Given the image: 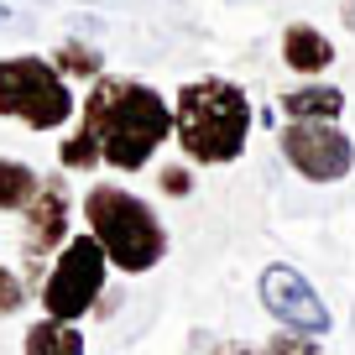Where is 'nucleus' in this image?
I'll use <instances>...</instances> for the list:
<instances>
[{
    "label": "nucleus",
    "mask_w": 355,
    "mask_h": 355,
    "mask_svg": "<svg viewBox=\"0 0 355 355\" xmlns=\"http://www.w3.org/2000/svg\"><path fill=\"white\" fill-rule=\"evenodd\" d=\"M78 121L94 131L110 173L131 178L173 146V94L125 73H105L78 94Z\"/></svg>",
    "instance_id": "1"
},
{
    "label": "nucleus",
    "mask_w": 355,
    "mask_h": 355,
    "mask_svg": "<svg viewBox=\"0 0 355 355\" xmlns=\"http://www.w3.org/2000/svg\"><path fill=\"white\" fill-rule=\"evenodd\" d=\"M256 131V100L235 78L204 73L173 94V146L193 167H230L245 157Z\"/></svg>",
    "instance_id": "2"
},
{
    "label": "nucleus",
    "mask_w": 355,
    "mask_h": 355,
    "mask_svg": "<svg viewBox=\"0 0 355 355\" xmlns=\"http://www.w3.org/2000/svg\"><path fill=\"white\" fill-rule=\"evenodd\" d=\"M78 220L105 245V256H110V266L121 277H146V272H157L167 261L173 241H167L162 214H157L152 199H141L125 183H105V178L89 183L78 193Z\"/></svg>",
    "instance_id": "3"
},
{
    "label": "nucleus",
    "mask_w": 355,
    "mask_h": 355,
    "mask_svg": "<svg viewBox=\"0 0 355 355\" xmlns=\"http://www.w3.org/2000/svg\"><path fill=\"white\" fill-rule=\"evenodd\" d=\"M0 121L32 136H63L78 121L73 78L58 73L47 53H11L0 58Z\"/></svg>",
    "instance_id": "4"
},
{
    "label": "nucleus",
    "mask_w": 355,
    "mask_h": 355,
    "mask_svg": "<svg viewBox=\"0 0 355 355\" xmlns=\"http://www.w3.org/2000/svg\"><path fill=\"white\" fill-rule=\"evenodd\" d=\"M110 256L105 245L94 241L89 230H73V241L47 261L42 282H37V303H42L47 319H63V324H78L100 309L105 288H110Z\"/></svg>",
    "instance_id": "5"
},
{
    "label": "nucleus",
    "mask_w": 355,
    "mask_h": 355,
    "mask_svg": "<svg viewBox=\"0 0 355 355\" xmlns=\"http://www.w3.org/2000/svg\"><path fill=\"white\" fill-rule=\"evenodd\" d=\"M277 152L303 183H345L355 173V136L345 121H282L277 125Z\"/></svg>",
    "instance_id": "6"
},
{
    "label": "nucleus",
    "mask_w": 355,
    "mask_h": 355,
    "mask_svg": "<svg viewBox=\"0 0 355 355\" xmlns=\"http://www.w3.org/2000/svg\"><path fill=\"white\" fill-rule=\"evenodd\" d=\"M73 214H78V199L68 193L63 167L42 173L37 199L21 209V272H26V282H42L47 261L73 241Z\"/></svg>",
    "instance_id": "7"
},
{
    "label": "nucleus",
    "mask_w": 355,
    "mask_h": 355,
    "mask_svg": "<svg viewBox=\"0 0 355 355\" xmlns=\"http://www.w3.org/2000/svg\"><path fill=\"white\" fill-rule=\"evenodd\" d=\"M256 298H261V309L272 313L282 329H303V334H319V340L334 329L329 303L319 298V288H313L293 261H266L261 277H256Z\"/></svg>",
    "instance_id": "8"
},
{
    "label": "nucleus",
    "mask_w": 355,
    "mask_h": 355,
    "mask_svg": "<svg viewBox=\"0 0 355 355\" xmlns=\"http://www.w3.org/2000/svg\"><path fill=\"white\" fill-rule=\"evenodd\" d=\"M334 58H340V47H334L329 32H319L313 21H288L282 26V68L298 78H324L334 68Z\"/></svg>",
    "instance_id": "9"
},
{
    "label": "nucleus",
    "mask_w": 355,
    "mask_h": 355,
    "mask_svg": "<svg viewBox=\"0 0 355 355\" xmlns=\"http://www.w3.org/2000/svg\"><path fill=\"white\" fill-rule=\"evenodd\" d=\"M345 89L329 84V78H298L293 89L277 94L282 121H345Z\"/></svg>",
    "instance_id": "10"
},
{
    "label": "nucleus",
    "mask_w": 355,
    "mask_h": 355,
    "mask_svg": "<svg viewBox=\"0 0 355 355\" xmlns=\"http://www.w3.org/2000/svg\"><path fill=\"white\" fill-rule=\"evenodd\" d=\"M21 355H89V340L78 324H63V319H37L26 324L21 334Z\"/></svg>",
    "instance_id": "11"
},
{
    "label": "nucleus",
    "mask_w": 355,
    "mask_h": 355,
    "mask_svg": "<svg viewBox=\"0 0 355 355\" xmlns=\"http://www.w3.org/2000/svg\"><path fill=\"white\" fill-rule=\"evenodd\" d=\"M47 58L58 63V73H63V78H73V84H84V89L94 84V78L110 73V68H105V53L94 42H84V37H63Z\"/></svg>",
    "instance_id": "12"
},
{
    "label": "nucleus",
    "mask_w": 355,
    "mask_h": 355,
    "mask_svg": "<svg viewBox=\"0 0 355 355\" xmlns=\"http://www.w3.org/2000/svg\"><path fill=\"white\" fill-rule=\"evenodd\" d=\"M42 189V173L21 157H0V214H21Z\"/></svg>",
    "instance_id": "13"
},
{
    "label": "nucleus",
    "mask_w": 355,
    "mask_h": 355,
    "mask_svg": "<svg viewBox=\"0 0 355 355\" xmlns=\"http://www.w3.org/2000/svg\"><path fill=\"white\" fill-rule=\"evenodd\" d=\"M58 167H63V173H94V167H105L100 141H94V131H89L84 121H73L58 136Z\"/></svg>",
    "instance_id": "14"
},
{
    "label": "nucleus",
    "mask_w": 355,
    "mask_h": 355,
    "mask_svg": "<svg viewBox=\"0 0 355 355\" xmlns=\"http://www.w3.org/2000/svg\"><path fill=\"white\" fill-rule=\"evenodd\" d=\"M261 355H324V345H319V334H303V329H282V324H277V334H266Z\"/></svg>",
    "instance_id": "15"
},
{
    "label": "nucleus",
    "mask_w": 355,
    "mask_h": 355,
    "mask_svg": "<svg viewBox=\"0 0 355 355\" xmlns=\"http://www.w3.org/2000/svg\"><path fill=\"white\" fill-rule=\"evenodd\" d=\"M193 173H199V167H193V162H183V157H178V162L157 167V189H162L167 199H189V193H193Z\"/></svg>",
    "instance_id": "16"
},
{
    "label": "nucleus",
    "mask_w": 355,
    "mask_h": 355,
    "mask_svg": "<svg viewBox=\"0 0 355 355\" xmlns=\"http://www.w3.org/2000/svg\"><path fill=\"white\" fill-rule=\"evenodd\" d=\"M26 309V272L0 261V319H11V313Z\"/></svg>",
    "instance_id": "17"
},
{
    "label": "nucleus",
    "mask_w": 355,
    "mask_h": 355,
    "mask_svg": "<svg viewBox=\"0 0 355 355\" xmlns=\"http://www.w3.org/2000/svg\"><path fill=\"white\" fill-rule=\"evenodd\" d=\"M214 355H261V350H256V345H241V340H230V345H220Z\"/></svg>",
    "instance_id": "18"
},
{
    "label": "nucleus",
    "mask_w": 355,
    "mask_h": 355,
    "mask_svg": "<svg viewBox=\"0 0 355 355\" xmlns=\"http://www.w3.org/2000/svg\"><path fill=\"white\" fill-rule=\"evenodd\" d=\"M340 16H345V26L355 32V0H345V6H340Z\"/></svg>",
    "instance_id": "19"
},
{
    "label": "nucleus",
    "mask_w": 355,
    "mask_h": 355,
    "mask_svg": "<svg viewBox=\"0 0 355 355\" xmlns=\"http://www.w3.org/2000/svg\"><path fill=\"white\" fill-rule=\"evenodd\" d=\"M6 21H16V11H11V6H0V26H6Z\"/></svg>",
    "instance_id": "20"
}]
</instances>
